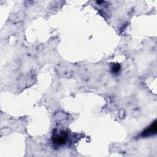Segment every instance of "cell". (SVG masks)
<instances>
[{
  "instance_id": "7a4b0ae2",
  "label": "cell",
  "mask_w": 157,
  "mask_h": 157,
  "mask_svg": "<svg viewBox=\"0 0 157 157\" xmlns=\"http://www.w3.org/2000/svg\"><path fill=\"white\" fill-rule=\"evenodd\" d=\"M156 131H157V123H156V121L155 120L148 127L145 129L144 131L142 132L141 136L143 137H149L155 134L156 133Z\"/></svg>"
},
{
  "instance_id": "6da1fadb",
  "label": "cell",
  "mask_w": 157,
  "mask_h": 157,
  "mask_svg": "<svg viewBox=\"0 0 157 157\" xmlns=\"http://www.w3.org/2000/svg\"><path fill=\"white\" fill-rule=\"evenodd\" d=\"M67 139V134L63 131L55 133L52 136V142L56 145H62L66 144Z\"/></svg>"
},
{
  "instance_id": "3957f363",
  "label": "cell",
  "mask_w": 157,
  "mask_h": 157,
  "mask_svg": "<svg viewBox=\"0 0 157 157\" xmlns=\"http://www.w3.org/2000/svg\"><path fill=\"white\" fill-rule=\"evenodd\" d=\"M112 71L114 73H117L119 72V71L120 70V66L118 64H114L112 67Z\"/></svg>"
}]
</instances>
